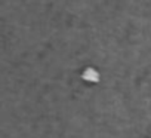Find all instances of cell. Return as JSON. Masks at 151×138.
<instances>
[{"label":"cell","instance_id":"1","mask_svg":"<svg viewBox=\"0 0 151 138\" xmlns=\"http://www.w3.org/2000/svg\"><path fill=\"white\" fill-rule=\"evenodd\" d=\"M99 72L93 67H86L83 73H82V79L86 82V83H98L99 82Z\"/></svg>","mask_w":151,"mask_h":138}]
</instances>
